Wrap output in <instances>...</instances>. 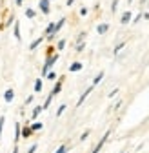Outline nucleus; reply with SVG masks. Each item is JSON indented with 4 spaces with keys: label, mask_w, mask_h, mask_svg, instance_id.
Returning a JSON list of instances; mask_svg holds the SVG:
<instances>
[{
    "label": "nucleus",
    "mask_w": 149,
    "mask_h": 153,
    "mask_svg": "<svg viewBox=\"0 0 149 153\" xmlns=\"http://www.w3.org/2000/svg\"><path fill=\"white\" fill-rule=\"evenodd\" d=\"M117 7H118V0H113V4H111V11H117Z\"/></svg>",
    "instance_id": "26"
},
{
    "label": "nucleus",
    "mask_w": 149,
    "mask_h": 153,
    "mask_svg": "<svg viewBox=\"0 0 149 153\" xmlns=\"http://www.w3.org/2000/svg\"><path fill=\"white\" fill-rule=\"evenodd\" d=\"M13 99H15V89L13 88H7L6 93H4V100L9 104V102H13Z\"/></svg>",
    "instance_id": "4"
},
{
    "label": "nucleus",
    "mask_w": 149,
    "mask_h": 153,
    "mask_svg": "<svg viewBox=\"0 0 149 153\" xmlns=\"http://www.w3.org/2000/svg\"><path fill=\"white\" fill-rule=\"evenodd\" d=\"M42 111H44V108H42V106H36V108L33 109V113H31V119H33V120H36V117H38Z\"/></svg>",
    "instance_id": "12"
},
{
    "label": "nucleus",
    "mask_w": 149,
    "mask_h": 153,
    "mask_svg": "<svg viewBox=\"0 0 149 153\" xmlns=\"http://www.w3.org/2000/svg\"><path fill=\"white\" fill-rule=\"evenodd\" d=\"M58 53H51V55H47V59H46V64H44V68H42V76H46L47 75V71H49V68H53L55 64H57V60H58Z\"/></svg>",
    "instance_id": "1"
},
{
    "label": "nucleus",
    "mask_w": 149,
    "mask_h": 153,
    "mask_svg": "<svg viewBox=\"0 0 149 153\" xmlns=\"http://www.w3.org/2000/svg\"><path fill=\"white\" fill-rule=\"evenodd\" d=\"M33 99H35V97H33V95H29V97L26 99V104H31V102H33Z\"/></svg>",
    "instance_id": "31"
},
{
    "label": "nucleus",
    "mask_w": 149,
    "mask_h": 153,
    "mask_svg": "<svg viewBox=\"0 0 149 153\" xmlns=\"http://www.w3.org/2000/svg\"><path fill=\"white\" fill-rule=\"evenodd\" d=\"M29 128H31L33 131H40V129L44 128V124H42V122H33V124H31Z\"/></svg>",
    "instance_id": "16"
},
{
    "label": "nucleus",
    "mask_w": 149,
    "mask_h": 153,
    "mask_svg": "<svg viewBox=\"0 0 149 153\" xmlns=\"http://www.w3.org/2000/svg\"><path fill=\"white\" fill-rule=\"evenodd\" d=\"M55 153H67V146H66V144H62L57 151H55Z\"/></svg>",
    "instance_id": "23"
},
{
    "label": "nucleus",
    "mask_w": 149,
    "mask_h": 153,
    "mask_svg": "<svg viewBox=\"0 0 149 153\" xmlns=\"http://www.w3.org/2000/svg\"><path fill=\"white\" fill-rule=\"evenodd\" d=\"M109 135H111V131H105V133H104V137H102V139H100V140H98V144H97V146H95V148H93V151H91V153H98V151H100V149H102V146H104V144H105V140H107V139H109Z\"/></svg>",
    "instance_id": "2"
},
{
    "label": "nucleus",
    "mask_w": 149,
    "mask_h": 153,
    "mask_svg": "<svg viewBox=\"0 0 149 153\" xmlns=\"http://www.w3.org/2000/svg\"><path fill=\"white\" fill-rule=\"evenodd\" d=\"M26 16H27V18H35V16H36V11L29 7V9H26Z\"/></svg>",
    "instance_id": "20"
},
{
    "label": "nucleus",
    "mask_w": 149,
    "mask_h": 153,
    "mask_svg": "<svg viewBox=\"0 0 149 153\" xmlns=\"http://www.w3.org/2000/svg\"><path fill=\"white\" fill-rule=\"evenodd\" d=\"M82 69V64L80 62H73L71 66H69V71H73V73H77V71H80Z\"/></svg>",
    "instance_id": "15"
},
{
    "label": "nucleus",
    "mask_w": 149,
    "mask_h": 153,
    "mask_svg": "<svg viewBox=\"0 0 149 153\" xmlns=\"http://www.w3.org/2000/svg\"><path fill=\"white\" fill-rule=\"evenodd\" d=\"M53 99H55V97H51V95H49V97H47V99H46V102H44V106H42V108H44V109H46V108H47V106H49V104H51V102H53Z\"/></svg>",
    "instance_id": "22"
},
{
    "label": "nucleus",
    "mask_w": 149,
    "mask_h": 153,
    "mask_svg": "<svg viewBox=\"0 0 149 153\" xmlns=\"http://www.w3.org/2000/svg\"><path fill=\"white\" fill-rule=\"evenodd\" d=\"M120 22L122 24H129V22H131V11H125L122 15V18H120Z\"/></svg>",
    "instance_id": "11"
},
{
    "label": "nucleus",
    "mask_w": 149,
    "mask_h": 153,
    "mask_svg": "<svg viewBox=\"0 0 149 153\" xmlns=\"http://www.w3.org/2000/svg\"><path fill=\"white\" fill-rule=\"evenodd\" d=\"M97 31H98V35H105V33L109 31V24H100V26L97 27Z\"/></svg>",
    "instance_id": "14"
},
{
    "label": "nucleus",
    "mask_w": 149,
    "mask_h": 153,
    "mask_svg": "<svg viewBox=\"0 0 149 153\" xmlns=\"http://www.w3.org/2000/svg\"><path fill=\"white\" fill-rule=\"evenodd\" d=\"M22 2H24V0H15V4H16V7H22Z\"/></svg>",
    "instance_id": "32"
},
{
    "label": "nucleus",
    "mask_w": 149,
    "mask_h": 153,
    "mask_svg": "<svg viewBox=\"0 0 149 153\" xmlns=\"http://www.w3.org/2000/svg\"><path fill=\"white\" fill-rule=\"evenodd\" d=\"M127 2H133V0H127Z\"/></svg>",
    "instance_id": "37"
},
{
    "label": "nucleus",
    "mask_w": 149,
    "mask_h": 153,
    "mask_svg": "<svg viewBox=\"0 0 149 153\" xmlns=\"http://www.w3.org/2000/svg\"><path fill=\"white\" fill-rule=\"evenodd\" d=\"M49 2H51V0H40V2H38V7H40V11H42L44 15H49V11H51Z\"/></svg>",
    "instance_id": "3"
},
{
    "label": "nucleus",
    "mask_w": 149,
    "mask_h": 153,
    "mask_svg": "<svg viewBox=\"0 0 149 153\" xmlns=\"http://www.w3.org/2000/svg\"><path fill=\"white\" fill-rule=\"evenodd\" d=\"M13 22H15V16H13V15H9V16H7V20H6V24H2V26H0V29H2V27H6V26H11Z\"/></svg>",
    "instance_id": "19"
},
{
    "label": "nucleus",
    "mask_w": 149,
    "mask_h": 153,
    "mask_svg": "<svg viewBox=\"0 0 149 153\" xmlns=\"http://www.w3.org/2000/svg\"><path fill=\"white\" fill-rule=\"evenodd\" d=\"M42 91V79H38L35 82V93H40Z\"/></svg>",
    "instance_id": "18"
},
{
    "label": "nucleus",
    "mask_w": 149,
    "mask_h": 153,
    "mask_svg": "<svg viewBox=\"0 0 149 153\" xmlns=\"http://www.w3.org/2000/svg\"><path fill=\"white\" fill-rule=\"evenodd\" d=\"M89 133H91L89 129H87V131H84V133H82V137H80V140H86V139L89 137Z\"/></svg>",
    "instance_id": "27"
},
{
    "label": "nucleus",
    "mask_w": 149,
    "mask_h": 153,
    "mask_svg": "<svg viewBox=\"0 0 149 153\" xmlns=\"http://www.w3.org/2000/svg\"><path fill=\"white\" fill-rule=\"evenodd\" d=\"M20 142V124H15V144H18Z\"/></svg>",
    "instance_id": "10"
},
{
    "label": "nucleus",
    "mask_w": 149,
    "mask_h": 153,
    "mask_svg": "<svg viewBox=\"0 0 149 153\" xmlns=\"http://www.w3.org/2000/svg\"><path fill=\"white\" fill-rule=\"evenodd\" d=\"M104 79V71H100L97 76H95V80H93V86H97V84H100V80Z\"/></svg>",
    "instance_id": "17"
},
{
    "label": "nucleus",
    "mask_w": 149,
    "mask_h": 153,
    "mask_svg": "<svg viewBox=\"0 0 149 153\" xmlns=\"http://www.w3.org/2000/svg\"><path fill=\"white\" fill-rule=\"evenodd\" d=\"M62 82H64V79H58V82H57V84H55V88H53V91L49 93V95H51V97H57V95L60 93V89H62Z\"/></svg>",
    "instance_id": "6"
},
{
    "label": "nucleus",
    "mask_w": 149,
    "mask_h": 153,
    "mask_svg": "<svg viewBox=\"0 0 149 153\" xmlns=\"http://www.w3.org/2000/svg\"><path fill=\"white\" fill-rule=\"evenodd\" d=\"M64 48H66V40H60L58 42V49H64Z\"/></svg>",
    "instance_id": "29"
},
{
    "label": "nucleus",
    "mask_w": 149,
    "mask_h": 153,
    "mask_svg": "<svg viewBox=\"0 0 149 153\" xmlns=\"http://www.w3.org/2000/svg\"><path fill=\"white\" fill-rule=\"evenodd\" d=\"M124 46H125V42H120V44H118V46H117V48H115V51H113V53H115V55H117V53H118V51H120V49H124Z\"/></svg>",
    "instance_id": "24"
},
{
    "label": "nucleus",
    "mask_w": 149,
    "mask_h": 153,
    "mask_svg": "<svg viewBox=\"0 0 149 153\" xmlns=\"http://www.w3.org/2000/svg\"><path fill=\"white\" fill-rule=\"evenodd\" d=\"M13 31H15V38H16V40H22V38H20V24H18L16 20L13 22Z\"/></svg>",
    "instance_id": "7"
},
{
    "label": "nucleus",
    "mask_w": 149,
    "mask_h": 153,
    "mask_svg": "<svg viewBox=\"0 0 149 153\" xmlns=\"http://www.w3.org/2000/svg\"><path fill=\"white\" fill-rule=\"evenodd\" d=\"M13 153H18V144H15V148H13Z\"/></svg>",
    "instance_id": "36"
},
{
    "label": "nucleus",
    "mask_w": 149,
    "mask_h": 153,
    "mask_svg": "<svg viewBox=\"0 0 149 153\" xmlns=\"http://www.w3.org/2000/svg\"><path fill=\"white\" fill-rule=\"evenodd\" d=\"M117 93H118V88H115L113 91H111V93H109V99H113V97H115V95H117Z\"/></svg>",
    "instance_id": "28"
},
{
    "label": "nucleus",
    "mask_w": 149,
    "mask_h": 153,
    "mask_svg": "<svg viewBox=\"0 0 149 153\" xmlns=\"http://www.w3.org/2000/svg\"><path fill=\"white\" fill-rule=\"evenodd\" d=\"M140 18H142V13H138V15H136V16H135V20H133V22H135V24H136V22H138V20H140Z\"/></svg>",
    "instance_id": "33"
},
{
    "label": "nucleus",
    "mask_w": 149,
    "mask_h": 153,
    "mask_svg": "<svg viewBox=\"0 0 149 153\" xmlns=\"http://www.w3.org/2000/svg\"><path fill=\"white\" fill-rule=\"evenodd\" d=\"M80 15H82V16H84V15H87V9H86V7H82V9H80Z\"/></svg>",
    "instance_id": "34"
},
{
    "label": "nucleus",
    "mask_w": 149,
    "mask_h": 153,
    "mask_svg": "<svg viewBox=\"0 0 149 153\" xmlns=\"http://www.w3.org/2000/svg\"><path fill=\"white\" fill-rule=\"evenodd\" d=\"M66 24V18H60V20L57 22V24H55V31H53V36H57V33L62 29V26Z\"/></svg>",
    "instance_id": "9"
},
{
    "label": "nucleus",
    "mask_w": 149,
    "mask_h": 153,
    "mask_svg": "<svg viewBox=\"0 0 149 153\" xmlns=\"http://www.w3.org/2000/svg\"><path fill=\"white\" fill-rule=\"evenodd\" d=\"M93 88H95V86H91V88H87V89H86V91L82 93V97H80V99H78V102H77V108H80V106L84 104V100H86V99L89 97V93L93 91Z\"/></svg>",
    "instance_id": "5"
},
{
    "label": "nucleus",
    "mask_w": 149,
    "mask_h": 153,
    "mask_svg": "<svg viewBox=\"0 0 149 153\" xmlns=\"http://www.w3.org/2000/svg\"><path fill=\"white\" fill-rule=\"evenodd\" d=\"M42 40H44V38H42V36H40V38H36V40H33V42L29 44V49H31V51H35L36 48H38V46L42 44Z\"/></svg>",
    "instance_id": "13"
},
{
    "label": "nucleus",
    "mask_w": 149,
    "mask_h": 153,
    "mask_svg": "<svg viewBox=\"0 0 149 153\" xmlns=\"http://www.w3.org/2000/svg\"><path fill=\"white\" fill-rule=\"evenodd\" d=\"M73 2H74V0H67V2H66V6H67V7H71V6H73Z\"/></svg>",
    "instance_id": "35"
},
{
    "label": "nucleus",
    "mask_w": 149,
    "mask_h": 153,
    "mask_svg": "<svg viewBox=\"0 0 149 153\" xmlns=\"http://www.w3.org/2000/svg\"><path fill=\"white\" fill-rule=\"evenodd\" d=\"M33 135V129L29 126H22V139H29Z\"/></svg>",
    "instance_id": "8"
},
{
    "label": "nucleus",
    "mask_w": 149,
    "mask_h": 153,
    "mask_svg": "<svg viewBox=\"0 0 149 153\" xmlns=\"http://www.w3.org/2000/svg\"><path fill=\"white\" fill-rule=\"evenodd\" d=\"M35 151H36V144H33V146L27 149V153H35Z\"/></svg>",
    "instance_id": "30"
},
{
    "label": "nucleus",
    "mask_w": 149,
    "mask_h": 153,
    "mask_svg": "<svg viewBox=\"0 0 149 153\" xmlns=\"http://www.w3.org/2000/svg\"><path fill=\"white\" fill-rule=\"evenodd\" d=\"M46 76H47L49 80H55V79H57V73H55V71H47V75H46Z\"/></svg>",
    "instance_id": "21"
},
{
    "label": "nucleus",
    "mask_w": 149,
    "mask_h": 153,
    "mask_svg": "<svg viewBox=\"0 0 149 153\" xmlns=\"http://www.w3.org/2000/svg\"><path fill=\"white\" fill-rule=\"evenodd\" d=\"M64 111H66V104H62V106L58 108V111H57V117H60V115H62Z\"/></svg>",
    "instance_id": "25"
}]
</instances>
